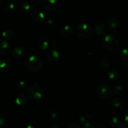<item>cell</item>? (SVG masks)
Listing matches in <instances>:
<instances>
[{"label": "cell", "mask_w": 128, "mask_h": 128, "mask_svg": "<svg viewBox=\"0 0 128 128\" xmlns=\"http://www.w3.org/2000/svg\"><path fill=\"white\" fill-rule=\"evenodd\" d=\"M101 46L109 51H116L120 49V41L115 34L107 33L104 35L101 40Z\"/></svg>", "instance_id": "6da1fadb"}, {"label": "cell", "mask_w": 128, "mask_h": 128, "mask_svg": "<svg viewBox=\"0 0 128 128\" xmlns=\"http://www.w3.org/2000/svg\"><path fill=\"white\" fill-rule=\"evenodd\" d=\"M26 66L30 71L38 72L43 68V61L38 55L31 54L26 59Z\"/></svg>", "instance_id": "7a4b0ae2"}, {"label": "cell", "mask_w": 128, "mask_h": 128, "mask_svg": "<svg viewBox=\"0 0 128 128\" xmlns=\"http://www.w3.org/2000/svg\"><path fill=\"white\" fill-rule=\"evenodd\" d=\"M75 32L79 37L87 38L92 34V29L88 24L86 22H81L76 25L75 28Z\"/></svg>", "instance_id": "3957f363"}, {"label": "cell", "mask_w": 128, "mask_h": 128, "mask_svg": "<svg viewBox=\"0 0 128 128\" xmlns=\"http://www.w3.org/2000/svg\"><path fill=\"white\" fill-rule=\"evenodd\" d=\"M29 96L33 100H40L44 95V89L40 84H33L28 91Z\"/></svg>", "instance_id": "277c9868"}, {"label": "cell", "mask_w": 128, "mask_h": 128, "mask_svg": "<svg viewBox=\"0 0 128 128\" xmlns=\"http://www.w3.org/2000/svg\"><path fill=\"white\" fill-rule=\"evenodd\" d=\"M97 91L99 96L104 100H109L114 94L113 90L111 86L105 83L100 84L98 86Z\"/></svg>", "instance_id": "5b68a950"}, {"label": "cell", "mask_w": 128, "mask_h": 128, "mask_svg": "<svg viewBox=\"0 0 128 128\" xmlns=\"http://www.w3.org/2000/svg\"><path fill=\"white\" fill-rule=\"evenodd\" d=\"M46 58L51 63H56L60 59V52L57 49L51 48L46 51Z\"/></svg>", "instance_id": "8992f818"}, {"label": "cell", "mask_w": 128, "mask_h": 128, "mask_svg": "<svg viewBox=\"0 0 128 128\" xmlns=\"http://www.w3.org/2000/svg\"><path fill=\"white\" fill-rule=\"evenodd\" d=\"M60 5V1L58 0H44L42 1V6L46 11L54 12L58 10Z\"/></svg>", "instance_id": "52a82bcc"}, {"label": "cell", "mask_w": 128, "mask_h": 128, "mask_svg": "<svg viewBox=\"0 0 128 128\" xmlns=\"http://www.w3.org/2000/svg\"><path fill=\"white\" fill-rule=\"evenodd\" d=\"M16 1L14 0H1L0 1V8L4 11H12L14 9Z\"/></svg>", "instance_id": "ba28073f"}, {"label": "cell", "mask_w": 128, "mask_h": 128, "mask_svg": "<svg viewBox=\"0 0 128 128\" xmlns=\"http://www.w3.org/2000/svg\"><path fill=\"white\" fill-rule=\"evenodd\" d=\"M11 54L14 58L16 60H21L24 57L26 54V51L21 46H16L11 51Z\"/></svg>", "instance_id": "9c48e42d"}, {"label": "cell", "mask_w": 128, "mask_h": 128, "mask_svg": "<svg viewBox=\"0 0 128 128\" xmlns=\"http://www.w3.org/2000/svg\"><path fill=\"white\" fill-rule=\"evenodd\" d=\"M18 11L22 14H26L30 11L31 9V4L26 0H20L17 4Z\"/></svg>", "instance_id": "30bf717a"}, {"label": "cell", "mask_w": 128, "mask_h": 128, "mask_svg": "<svg viewBox=\"0 0 128 128\" xmlns=\"http://www.w3.org/2000/svg\"><path fill=\"white\" fill-rule=\"evenodd\" d=\"M12 63L8 59H1L0 61V71L1 72H7L11 70Z\"/></svg>", "instance_id": "8fae6325"}, {"label": "cell", "mask_w": 128, "mask_h": 128, "mask_svg": "<svg viewBox=\"0 0 128 128\" xmlns=\"http://www.w3.org/2000/svg\"><path fill=\"white\" fill-rule=\"evenodd\" d=\"M31 18L34 22H41L46 18V14L42 10H36L32 12L31 15Z\"/></svg>", "instance_id": "7c38bea8"}, {"label": "cell", "mask_w": 128, "mask_h": 128, "mask_svg": "<svg viewBox=\"0 0 128 128\" xmlns=\"http://www.w3.org/2000/svg\"><path fill=\"white\" fill-rule=\"evenodd\" d=\"M50 44H51V42H50V40L44 36H40L38 40V44L42 50H49Z\"/></svg>", "instance_id": "4fadbf2b"}, {"label": "cell", "mask_w": 128, "mask_h": 128, "mask_svg": "<svg viewBox=\"0 0 128 128\" xmlns=\"http://www.w3.org/2000/svg\"><path fill=\"white\" fill-rule=\"evenodd\" d=\"M111 104L114 108L118 110H120L123 109L125 102L122 98L120 97V96H115L112 98V101H111Z\"/></svg>", "instance_id": "5bb4252c"}, {"label": "cell", "mask_w": 128, "mask_h": 128, "mask_svg": "<svg viewBox=\"0 0 128 128\" xmlns=\"http://www.w3.org/2000/svg\"><path fill=\"white\" fill-rule=\"evenodd\" d=\"M28 98L24 94H19L15 97L14 102L18 106H23L27 104Z\"/></svg>", "instance_id": "9a60e30c"}, {"label": "cell", "mask_w": 128, "mask_h": 128, "mask_svg": "<svg viewBox=\"0 0 128 128\" xmlns=\"http://www.w3.org/2000/svg\"><path fill=\"white\" fill-rule=\"evenodd\" d=\"M107 24L114 33L118 32L119 29V22L117 19L114 17L110 18L107 21Z\"/></svg>", "instance_id": "2e32d148"}, {"label": "cell", "mask_w": 128, "mask_h": 128, "mask_svg": "<svg viewBox=\"0 0 128 128\" xmlns=\"http://www.w3.org/2000/svg\"><path fill=\"white\" fill-rule=\"evenodd\" d=\"M106 76L111 80H117L120 76V72L118 69L111 68L106 71Z\"/></svg>", "instance_id": "e0dca14e"}, {"label": "cell", "mask_w": 128, "mask_h": 128, "mask_svg": "<svg viewBox=\"0 0 128 128\" xmlns=\"http://www.w3.org/2000/svg\"><path fill=\"white\" fill-rule=\"evenodd\" d=\"M94 30L96 34L100 36L104 34L106 31V27L104 24L98 21V22H96L94 25Z\"/></svg>", "instance_id": "ac0fdd59"}, {"label": "cell", "mask_w": 128, "mask_h": 128, "mask_svg": "<svg viewBox=\"0 0 128 128\" xmlns=\"http://www.w3.org/2000/svg\"><path fill=\"white\" fill-rule=\"evenodd\" d=\"M11 50V46H10V42L6 40L2 39L1 41L0 44V52L2 54H6L10 52Z\"/></svg>", "instance_id": "d6986e66"}, {"label": "cell", "mask_w": 128, "mask_h": 128, "mask_svg": "<svg viewBox=\"0 0 128 128\" xmlns=\"http://www.w3.org/2000/svg\"><path fill=\"white\" fill-rule=\"evenodd\" d=\"M74 28L73 26L70 24H66L64 25L61 28V33L66 36H71L72 34L74 31Z\"/></svg>", "instance_id": "ffe728a7"}, {"label": "cell", "mask_w": 128, "mask_h": 128, "mask_svg": "<svg viewBox=\"0 0 128 128\" xmlns=\"http://www.w3.org/2000/svg\"><path fill=\"white\" fill-rule=\"evenodd\" d=\"M14 31L12 29L10 28H6L5 30H4V31H2V39L4 40H6L7 41H11L12 39L14 36Z\"/></svg>", "instance_id": "44dd1931"}, {"label": "cell", "mask_w": 128, "mask_h": 128, "mask_svg": "<svg viewBox=\"0 0 128 128\" xmlns=\"http://www.w3.org/2000/svg\"><path fill=\"white\" fill-rule=\"evenodd\" d=\"M114 94L116 95V96H121L123 95L124 93V87L121 84H117L114 87L113 89Z\"/></svg>", "instance_id": "7402d4cb"}, {"label": "cell", "mask_w": 128, "mask_h": 128, "mask_svg": "<svg viewBox=\"0 0 128 128\" xmlns=\"http://www.w3.org/2000/svg\"><path fill=\"white\" fill-rule=\"evenodd\" d=\"M110 124L112 127L119 128L121 126V120L118 116H113L110 118Z\"/></svg>", "instance_id": "603a6c76"}, {"label": "cell", "mask_w": 128, "mask_h": 128, "mask_svg": "<svg viewBox=\"0 0 128 128\" xmlns=\"http://www.w3.org/2000/svg\"><path fill=\"white\" fill-rule=\"evenodd\" d=\"M29 86L26 82L24 81H20L18 83L17 85V89L19 91H21V92H24L26 91H28L29 90Z\"/></svg>", "instance_id": "cb8c5ba5"}, {"label": "cell", "mask_w": 128, "mask_h": 128, "mask_svg": "<svg viewBox=\"0 0 128 128\" xmlns=\"http://www.w3.org/2000/svg\"><path fill=\"white\" fill-rule=\"evenodd\" d=\"M120 57L124 61H128V50L127 48H123L120 50Z\"/></svg>", "instance_id": "d4e9b609"}, {"label": "cell", "mask_w": 128, "mask_h": 128, "mask_svg": "<svg viewBox=\"0 0 128 128\" xmlns=\"http://www.w3.org/2000/svg\"><path fill=\"white\" fill-rule=\"evenodd\" d=\"M110 65V61H109L108 59L104 58L101 60V62H100V66H101V68L103 69V70H109Z\"/></svg>", "instance_id": "484cf974"}, {"label": "cell", "mask_w": 128, "mask_h": 128, "mask_svg": "<svg viewBox=\"0 0 128 128\" xmlns=\"http://www.w3.org/2000/svg\"><path fill=\"white\" fill-rule=\"evenodd\" d=\"M51 118L52 121H58L61 119V114L58 111L54 110L51 112Z\"/></svg>", "instance_id": "4316f807"}, {"label": "cell", "mask_w": 128, "mask_h": 128, "mask_svg": "<svg viewBox=\"0 0 128 128\" xmlns=\"http://www.w3.org/2000/svg\"><path fill=\"white\" fill-rule=\"evenodd\" d=\"M89 119H90V116H89V114H84L80 116V117H79L78 120L79 121H80V122H81L82 125H84L86 122L89 121Z\"/></svg>", "instance_id": "83f0119b"}, {"label": "cell", "mask_w": 128, "mask_h": 128, "mask_svg": "<svg viewBox=\"0 0 128 128\" xmlns=\"http://www.w3.org/2000/svg\"><path fill=\"white\" fill-rule=\"evenodd\" d=\"M46 22H47L48 24H49L50 26H52V25L54 24L55 23V19L52 17H48L46 20Z\"/></svg>", "instance_id": "f1b7e54d"}, {"label": "cell", "mask_w": 128, "mask_h": 128, "mask_svg": "<svg viewBox=\"0 0 128 128\" xmlns=\"http://www.w3.org/2000/svg\"><path fill=\"white\" fill-rule=\"evenodd\" d=\"M94 125L91 121H88L87 122L82 125V128H94Z\"/></svg>", "instance_id": "f546056e"}, {"label": "cell", "mask_w": 128, "mask_h": 128, "mask_svg": "<svg viewBox=\"0 0 128 128\" xmlns=\"http://www.w3.org/2000/svg\"><path fill=\"white\" fill-rule=\"evenodd\" d=\"M123 118L124 120L126 122H128V108L126 109L123 112Z\"/></svg>", "instance_id": "4dcf8cb0"}, {"label": "cell", "mask_w": 128, "mask_h": 128, "mask_svg": "<svg viewBox=\"0 0 128 128\" xmlns=\"http://www.w3.org/2000/svg\"><path fill=\"white\" fill-rule=\"evenodd\" d=\"M66 128H82V127L77 123H72L69 125Z\"/></svg>", "instance_id": "1f68e13d"}, {"label": "cell", "mask_w": 128, "mask_h": 128, "mask_svg": "<svg viewBox=\"0 0 128 128\" xmlns=\"http://www.w3.org/2000/svg\"><path fill=\"white\" fill-rule=\"evenodd\" d=\"M6 123V119L4 117L3 115H1V118H0V126L1 127H2Z\"/></svg>", "instance_id": "d6a6232c"}, {"label": "cell", "mask_w": 128, "mask_h": 128, "mask_svg": "<svg viewBox=\"0 0 128 128\" xmlns=\"http://www.w3.org/2000/svg\"><path fill=\"white\" fill-rule=\"evenodd\" d=\"M48 128H60V126H59L57 124L52 123V124H51L50 126H49Z\"/></svg>", "instance_id": "836d02e7"}, {"label": "cell", "mask_w": 128, "mask_h": 128, "mask_svg": "<svg viewBox=\"0 0 128 128\" xmlns=\"http://www.w3.org/2000/svg\"><path fill=\"white\" fill-rule=\"evenodd\" d=\"M118 128H128V124H121Z\"/></svg>", "instance_id": "e575fe53"}, {"label": "cell", "mask_w": 128, "mask_h": 128, "mask_svg": "<svg viewBox=\"0 0 128 128\" xmlns=\"http://www.w3.org/2000/svg\"><path fill=\"white\" fill-rule=\"evenodd\" d=\"M96 128H106V127L104 126L103 125L100 124V125H98V126H96Z\"/></svg>", "instance_id": "d590c367"}, {"label": "cell", "mask_w": 128, "mask_h": 128, "mask_svg": "<svg viewBox=\"0 0 128 128\" xmlns=\"http://www.w3.org/2000/svg\"><path fill=\"white\" fill-rule=\"evenodd\" d=\"M25 128H35L34 126H32V125H28V126Z\"/></svg>", "instance_id": "8d00e7d4"}, {"label": "cell", "mask_w": 128, "mask_h": 128, "mask_svg": "<svg viewBox=\"0 0 128 128\" xmlns=\"http://www.w3.org/2000/svg\"><path fill=\"white\" fill-rule=\"evenodd\" d=\"M126 86H127V88H128V81L127 82V84H126Z\"/></svg>", "instance_id": "74e56055"}]
</instances>
